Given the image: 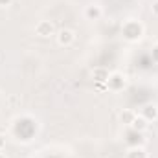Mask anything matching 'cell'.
Wrapping results in <instances>:
<instances>
[{
  "instance_id": "1",
  "label": "cell",
  "mask_w": 158,
  "mask_h": 158,
  "mask_svg": "<svg viewBox=\"0 0 158 158\" xmlns=\"http://www.w3.org/2000/svg\"><path fill=\"white\" fill-rule=\"evenodd\" d=\"M142 31H143V28H142L138 22H134V20L127 22V24H125V28H123V35H125L129 40L140 39V37H142Z\"/></svg>"
},
{
  "instance_id": "2",
  "label": "cell",
  "mask_w": 158,
  "mask_h": 158,
  "mask_svg": "<svg viewBox=\"0 0 158 158\" xmlns=\"http://www.w3.org/2000/svg\"><path fill=\"white\" fill-rule=\"evenodd\" d=\"M125 142L129 143V145H132V147H142L143 145V132H138V131H134V129H129V132H127V136H125Z\"/></svg>"
},
{
  "instance_id": "3",
  "label": "cell",
  "mask_w": 158,
  "mask_h": 158,
  "mask_svg": "<svg viewBox=\"0 0 158 158\" xmlns=\"http://www.w3.org/2000/svg\"><path fill=\"white\" fill-rule=\"evenodd\" d=\"M107 86L110 90H119V88L125 86V77L121 74H112V76H109V79H107Z\"/></svg>"
},
{
  "instance_id": "4",
  "label": "cell",
  "mask_w": 158,
  "mask_h": 158,
  "mask_svg": "<svg viewBox=\"0 0 158 158\" xmlns=\"http://www.w3.org/2000/svg\"><path fill=\"white\" fill-rule=\"evenodd\" d=\"M35 31H37V35H40V37H50L53 33V26H52V22L42 20V22H39L35 26Z\"/></svg>"
},
{
  "instance_id": "5",
  "label": "cell",
  "mask_w": 158,
  "mask_h": 158,
  "mask_svg": "<svg viewBox=\"0 0 158 158\" xmlns=\"http://www.w3.org/2000/svg\"><path fill=\"white\" fill-rule=\"evenodd\" d=\"M74 31H70V30H61L59 31V35H57V40H59V44H63V46H68V44H72L74 42Z\"/></svg>"
},
{
  "instance_id": "6",
  "label": "cell",
  "mask_w": 158,
  "mask_h": 158,
  "mask_svg": "<svg viewBox=\"0 0 158 158\" xmlns=\"http://www.w3.org/2000/svg\"><path fill=\"white\" fill-rule=\"evenodd\" d=\"M129 127H131V129H134V131H138V132H143V131L147 129V119L143 118V116H136Z\"/></svg>"
},
{
  "instance_id": "7",
  "label": "cell",
  "mask_w": 158,
  "mask_h": 158,
  "mask_svg": "<svg viewBox=\"0 0 158 158\" xmlns=\"http://www.w3.org/2000/svg\"><path fill=\"white\" fill-rule=\"evenodd\" d=\"M85 15H86L88 20H98L101 17V7L99 6H88L86 11H85Z\"/></svg>"
},
{
  "instance_id": "8",
  "label": "cell",
  "mask_w": 158,
  "mask_h": 158,
  "mask_svg": "<svg viewBox=\"0 0 158 158\" xmlns=\"http://www.w3.org/2000/svg\"><path fill=\"white\" fill-rule=\"evenodd\" d=\"M142 116H143L145 119H155L158 116V107L156 105H147V107H143Z\"/></svg>"
},
{
  "instance_id": "9",
  "label": "cell",
  "mask_w": 158,
  "mask_h": 158,
  "mask_svg": "<svg viewBox=\"0 0 158 158\" xmlns=\"http://www.w3.org/2000/svg\"><path fill=\"white\" fill-rule=\"evenodd\" d=\"M134 118H136V114H134L132 110H123V112L119 114V119H121V121H123L125 125H131Z\"/></svg>"
},
{
  "instance_id": "10",
  "label": "cell",
  "mask_w": 158,
  "mask_h": 158,
  "mask_svg": "<svg viewBox=\"0 0 158 158\" xmlns=\"http://www.w3.org/2000/svg\"><path fill=\"white\" fill-rule=\"evenodd\" d=\"M127 158H147V155H145V151H143L142 147H134V149L127 155Z\"/></svg>"
},
{
  "instance_id": "11",
  "label": "cell",
  "mask_w": 158,
  "mask_h": 158,
  "mask_svg": "<svg viewBox=\"0 0 158 158\" xmlns=\"http://www.w3.org/2000/svg\"><path fill=\"white\" fill-rule=\"evenodd\" d=\"M94 79H96L98 83H103V81L109 79V74H107L105 70H96V72H94Z\"/></svg>"
},
{
  "instance_id": "12",
  "label": "cell",
  "mask_w": 158,
  "mask_h": 158,
  "mask_svg": "<svg viewBox=\"0 0 158 158\" xmlns=\"http://www.w3.org/2000/svg\"><path fill=\"white\" fill-rule=\"evenodd\" d=\"M151 11H153V13L158 17V0H155V2H153V6H151Z\"/></svg>"
},
{
  "instance_id": "13",
  "label": "cell",
  "mask_w": 158,
  "mask_h": 158,
  "mask_svg": "<svg viewBox=\"0 0 158 158\" xmlns=\"http://www.w3.org/2000/svg\"><path fill=\"white\" fill-rule=\"evenodd\" d=\"M153 55H155V59L158 61V46H155V48H153Z\"/></svg>"
},
{
  "instance_id": "14",
  "label": "cell",
  "mask_w": 158,
  "mask_h": 158,
  "mask_svg": "<svg viewBox=\"0 0 158 158\" xmlns=\"http://www.w3.org/2000/svg\"><path fill=\"white\" fill-rule=\"evenodd\" d=\"M4 143H6V140H4V136L0 134V151H2V147H4Z\"/></svg>"
},
{
  "instance_id": "15",
  "label": "cell",
  "mask_w": 158,
  "mask_h": 158,
  "mask_svg": "<svg viewBox=\"0 0 158 158\" xmlns=\"http://www.w3.org/2000/svg\"><path fill=\"white\" fill-rule=\"evenodd\" d=\"M11 4V0H0V6H9Z\"/></svg>"
},
{
  "instance_id": "16",
  "label": "cell",
  "mask_w": 158,
  "mask_h": 158,
  "mask_svg": "<svg viewBox=\"0 0 158 158\" xmlns=\"http://www.w3.org/2000/svg\"><path fill=\"white\" fill-rule=\"evenodd\" d=\"M0 158H2V156H0Z\"/></svg>"
}]
</instances>
